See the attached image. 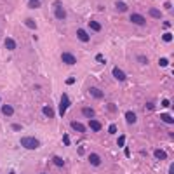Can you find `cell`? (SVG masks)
<instances>
[{
    "mask_svg": "<svg viewBox=\"0 0 174 174\" xmlns=\"http://www.w3.org/2000/svg\"><path fill=\"white\" fill-rule=\"evenodd\" d=\"M21 146L26 150H37V148H40V141L33 136H24V138H21Z\"/></svg>",
    "mask_w": 174,
    "mask_h": 174,
    "instance_id": "obj_1",
    "label": "cell"
},
{
    "mask_svg": "<svg viewBox=\"0 0 174 174\" xmlns=\"http://www.w3.org/2000/svg\"><path fill=\"white\" fill-rule=\"evenodd\" d=\"M68 106H70V98H68L66 92H63V96H61V103H59V115H61V117L66 115Z\"/></svg>",
    "mask_w": 174,
    "mask_h": 174,
    "instance_id": "obj_2",
    "label": "cell"
},
{
    "mask_svg": "<svg viewBox=\"0 0 174 174\" xmlns=\"http://www.w3.org/2000/svg\"><path fill=\"white\" fill-rule=\"evenodd\" d=\"M54 16H56V19H59V21H63V19L66 17V10H64V7L61 5V2H54Z\"/></svg>",
    "mask_w": 174,
    "mask_h": 174,
    "instance_id": "obj_3",
    "label": "cell"
},
{
    "mask_svg": "<svg viewBox=\"0 0 174 174\" xmlns=\"http://www.w3.org/2000/svg\"><path fill=\"white\" fill-rule=\"evenodd\" d=\"M61 61L66 63V64H70V66L77 64V58H75L71 52H63V54H61Z\"/></svg>",
    "mask_w": 174,
    "mask_h": 174,
    "instance_id": "obj_4",
    "label": "cell"
},
{
    "mask_svg": "<svg viewBox=\"0 0 174 174\" xmlns=\"http://www.w3.org/2000/svg\"><path fill=\"white\" fill-rule=\"evenodd\" d=\"M131 21H132L134 24H138V26H145V24H146V17L141 16V14H136V12L131 14Z\"/></svg>",
    "mask_w": 174,
    "mask_h": 174,
    "instance_id": "obj_5",
    "label": "cell"
},
{
    "mask_svg": "<svg viewBox=\"0 0 174 174\" xmlns=\"http://www.w3.org/2000/svg\"><path fill=\"white\" fill-rule=\"evenodd\" d=\"M77 38H78L80 42L87 44V42L91 40V35H89V33H87V31H85L84 28H78V30H77Z\"/></svg>",
    "mask_w": 174,
    "mask_h": 174,
    "instance_id": "obj_6",
    "label": "cell"
},
{
    "mask_svg": "<svg viewBox=\"0 0 174 174\" xmlns=\"http://www.w3.org/2000/svg\"><path fill=\"white\" fill-rule=\"evenodd\" d=\"M112 73H113V77H115L117 80H120V82H124V80L127 78V75H125V73H124V71H122L119 66H115V68L112 70Z\"/></svg>",
    "mask_w": 174,
    "mask_h": 174,
    "instance_id": "obj_7",
    "label": "cell"
},
{
    "mask_svg": "<svg viewBox=\"0 0 174 174\" xmlns=\"http://www.w3.org/2000/svg\"><path fill=\"white\" fill-rule=\"evenodd\" d=\"M89 127H91V131H94V132H99V131L103 129L101 122L96 120V119H89Z\"/></svg>",
    "mask_w": 174,
    "mask_h": 174,
    "instance_id": "obj_8",
    "label": "cell"
},
{
    "mask_svg": "<svg viewBox=\"0 0 174 174\" xmlns=\"http://www.w3.org/2000/svg\"><path fill=\"white\" fill-rule=\"evenodd\" d=\"M3 45H5L7 51H14V49H16V40L10 38V37H7V38L3 40Z\"/></svg>",
    "mask_w": 174,
    "mask_h": 174,
    "instance_id": "obj_9",
    "label": "cell"
},
{
    "mask_svg": "<svg viewBox=\"0 0 174 174\" xmlns=\"http://www.w3.org/2000/svg\"><path fill=\"white\" fill-rule=\"evenodd\" d=\"M89 94H91L92 98H96V99H101V98L105 96V94H103V91H101V89H98V87H91V89H89Z\"/></svg>",
    "mask_w": 174,
    "mask_h": 174,
    "instance_id": "obj_10",
    "label": "cell"
},
{
    "mask_svg": "<svg viewBox=\"0 0 174 174\" xmlns=\"http://www.w3.org/2000/svg\"><path fill=\"white\" fill-rule=\"evenodd\" d=\"M70 125H71V129H73V131H77V132H85V125H84V124H80V122H77V120H73Z\"/></svg>",
    "mask_w": 174,
    "mask_h": 174,
    "instance_id": "obj_11",
    "label": "cell"
},
{
    "mask_svg": "<svg viewBox=\"0 0 174 174\" xmlns=\"http://www.w3.org/2000/svg\"><path fill=\"white\" fill-rule=\"evenodd\" d=\"M89 162H91V166H96V167H98V166L101 164V157H99L98 153H91V155H89Z\"/></svg>",
    "mask_w": 174,
    "mask_h": 174,
    "instance_id": "obj_12",
    "label": "cell"
},
{
    "mask_svg": "<svg viewBox=\"0 0 174 174\" xmlns=\"http://www.w3.org/2000/svg\"><path fill=\"white\" fill-rule=\"evenodd\" d=\"M2 113L5 117H10V115H14V108L10 105H2Z\"/></svg>",
    "mask_w": 174,
    "mask_h": 174,
    "instance_id": "obj_13",
    "label": "cell"
},
{
    "mask_svg": "<svg viewBox=\"0 0 174 174\" xmlns=\"http://www.w3.org/2000/svg\"><path fill=\"white\" fill-rule=\"evenodd\" d=\"M125 120H127V124H136V113L134 112H127L125 113Z\"/></svg>",
    "mask_w": 174,
    "mask_h": 174,
    "instance_id": "obj_14",
    "label": "cell"
},
{
    "mask_svg": "<svg viewBox=\"0 0 174 174\" xmlns=\"http://www.w3.org/2000/svg\"><path fill=\"white\" fill-rule=\"evenodd\" d=\"M89 28H91L92 31H101V24H99L98 21H94V19L89 21Z\"/></svg>",
    "mask_w": 174,
    "mask_h": 174,
    "instance_id": "obj_15",
    "label": "cell"
},
{
    "mask_svg": "<svg viewBox=\"0 0 174 174\" xmlns=\"http://www.w3.org/2000/svg\"><path fill=\"white\" fill-rule=\"evenodd\" d=\"M148 14H150L152 17H155V19H160V17H162V12H160L159 9H153V7L148 10Z\"/></svg>",
    "mask_w": 174,
    "mask_h": 174,
    "instance_id": "obj_16",
    "label": "cell"
},
{
    "mask_svg": "<svg viewBox=\"0 0 174 174\" xmlns=\"http://www.w3.org/2000/svg\"><path fill=\"white\" fill-rule=\"evenodd\" d=\"M42 113H44L45 117H49V119L54 117V110H52L51 106H44V108H42Z\"/></svg>",
    "mask_w": 174,
    "mask_h": 174,
    "instance_id": "obj_17",
    "label": "cell"
},
{
    "mask_svg": "<svg viewBox=\"0 0 174 174\" xmlns=\"http://www.w3.org/2000/svg\"><path fill=\"white\" fill-rule=\"evenodd\" d=\"M82 115H84V117H87V119H92V117H94V110L85 106V108H82Z\"/></svg>",
    "mask_w": 174,
    "mask_h": 174,
    "instance_id": "obj_18",
    "label": "cell"
},
{
    "mask_svg": "<svg viewBox=\"0 0 174 174\" xmlns=\"http://www.w3.org/2000/svg\"><path fill=\"white\" fill-rule=\"evenodd\" d=\"M160 120L166 122V124H174V119L169 115V113H162V115H160Z\"/></svg>",
    "mask_w": 174,
    "mask_h": 174,
    "instance_id": "obj_19",
    "label": "cell"
},
{
    "mask_svg": "<svg viewBox=\"0 0 174 174\" xmlns=\"http://www.w3.org/2000/svg\"><path fill=\"white\" fill-rule=\"evenodd\" d=\"M24 24H26L30 30H35V28H37V23H35V19H31V17H26V19H24Z\"/></svg>",
    "mask_w": 174,
    "mask_h": 174,
    "instance_id": "obj_20",
    "label": "cell"
},
{
    "mask_svg": "<svg viewBox=\"0 0 174 174\" xmlns=\"http://www.w3.org/2000/svg\"><path fill=\"white\" fill-rule=\"evenodd\" d=\"M115 7H117V10H120V12H125V10H127V3H125V2H115Z\"/></svg>",
    "mask_w": 174,
    "mask_h": 174,
    "instance_id": "obj_21",
    "label": "cell"
},
{
    "mask_svg": "<svg viewBox=\"0 0 174 174\" xmlns=\"http://www.w3.org/2000/svg\"><path fill=\"white\" fill-rule=\"evenodd\" d=\"M155 157H157L159 160H166V159H167V153H166L164 150H155Z\"/></svg>",
    "mask_w": 174,
    "mask_h": 174,
    "instance_id": "obj_22",
    "label": "cell"
},
{
    "mask_svg": "<svg viewBox=\"0 0 174 174\" xmlns=\"http://www.w3.org/2000/svg\"><path fill=\"white\" fill-rule=\"evenodd\" d=\"M52 162H54V166H58V167H63V166H64V160H63L61 157H58V155L52 157Z\"/></svg>",
    "mask_w": 174,
    "mask_h": 174,
    "instance_id": "obj_23",
    "label": "cell"
},
{
    "mask_svg": "<svg viewBox=\"0 0 174 174\" xmlns=\"http://www.w3.org/2000/svg\"><path fill=\"white\" fill-rule=\"evenodd\" d=\"M162 38H164V42H171V40H173V33H169V31H166V33L162 35Z\"/></svg>",
    "mask_w": 174,
    "mask_h": 174,
    "instance_id": "obj_24",
    "label": "cell"
},
{
    "mask_svg": "<svg viewBox=\"0 0 174 174\" xmlns=\"http://www.w3.org/2000/svg\"><path fill=\"white\" fill-rule=\"evenodd\" d=\"M117 145H119V146H124V145H125V136H124V134H122V136H119Z\"/></svg>",
    "mask_w": 174,
    "mask_h": 174,
    "instance_id": "obj_25",
    "label": "cell"
},
{
    "mask_svg": "<svg viewBox=\"0 0 174 174\" xmlns=\"http://www.w3.org/2000/svg\"><path fill=\"white\" fill-rule=\"evenodd\" d=\"M159 64H160V66H167V64H169L167 58H160V59H159Z\"/></svg>",
    "mask_w": 174,
    "mask_h": 174,
    "instance_id": "obj_26",
    "label": "cell"
},
{
    "mask_svg": "<svg viewBox=\"0 0 174 174\" xmlns=\"http://www.w3.org/2000/svg\"><path fill=\"white\" fill-rule=\"evenodd\" d=\"M138 61H139L141 64H146V63H148V58H145V56H138Z\"/></svg>",
    "mask_w": 174,
    "mask_h": 174,
    "instance_id": "obj_27",
    "label": "cell"
},
{
    "mask_svg": "<svg viewBox=\"0 0 174 174\" xmlns=\"http://www.w3.org/2000/svg\"><path fill=\"white\" fill-rule=\"evenodd\" d=\"M108 132H110V134H115V132H117V125H115V124H112V125L108 127Z\"/></svg>",
    "mask_w": 174,
    "mask_h": 174,
    "instance_id": "obj_28",
    "label": "cell"
},
{
    "mask_svg": "<svg viewBox=\"0 0 174 174\" xmlns=\"http://www.w3.org/2000/svg\"><path fill=\"white\" fill-rule=\"evenodd\" d=\"M37 7H40V0L38 2H30V9H37Z\"/></svg>",
    "mask_w": 174,
    "mask_h": 174,
    "instance_id": "obj_29",
    "label": "cell"
},
{
    "mask_svg": "<svg viewBox=\"0 0 174 174\" xmlns=\"http://www.w3.org/2000/svg\"><path fill=\"white\" fill-rule=\"evenodd\" d=\"M63 143H64L66 146L70 145V136H68V134H64V136H63Z\"/></svg>",
    "mask_w": 174,
    "mask_h": 174,
    "instance_id": "obj_30",
    "label": "cell"
},
{
    "mask_svg": "<svg viewBox=\"0 0 174 174\" xmlns=\"http://www.w3.org/2000/svg\"><path fill=\"white\" fill-rule=\"evenodd\" d=\"M162 106H164V108H169V106H171V101H169V99H164V101H162Z\"/></svg>",
    "mask_w": 174,
    "mask_h": 174,
    "instance_id": "obj_31",
    "label": "cell"
},
{
    "mask_svg": "<svg viewBox=\"0 0 174 174\" xmlns=\"http://www.w3.org/2000/svg\"><path fill=\"white\" fill-rule=\"evenodd\" d=\"M164 7H166L167 10H171V9H173V3H171V2H166V3H164Z\"/></svg>",
    "mask_w": 174,
    "mask_h": 174,
    "instance_id": "obj_32",
    "label": "cell"
},
{
    "mask_svg": "<svg viewBox=\"0 0 174 174\" xmlns=\"http://www.w3.org/2000/svg\"><path fill=\"white\" fill-rule=\"evenodd\" d=\"M96 61H99V63H103V61H105V58H103V54H98V56H96Z\"/></svg>",
    "mask_w": 174,
    "mask_h": 174,
    "instance_id": "obj_33",
    "label": "cell"
},
{
    "mask_svg": "<svg viewBox=\"0 0 174 174\" xmlns=\"http://www.w3.org/2000/svg\"><path fill=\"white\" fill-rule=\"evenodd\" d=\"M12 131H21V125L19 124H12Z\"/></svg>",
    "mask_w": 174,
    "mask_h": 174,
    "instance_id": "obj_34",
    "label": "cell"
},
{
    "mask_svg": "<svg viewBox=\"0 0 174 174\" xmlns=\"http://www.w3.org/2000/svg\"><path fill=\"white\" fill-rule=\"evenodd\" d=\"M66 84H68V85H71V84H75V78H73V77H71V78H68V80H66Z\"/></svg>",
    "mask_w": 174,
    "mask_h": 174,
    "instance_id": "obj_35",
    "label": "cell"
},
{
    "mask_svg": "<svg viewBox=\"0 0 174 174\" xmlns=\"http://www.w3.org/2000/svg\"><path fill=\"white\" fill-rule=\"evenodd\" d=\"M169 174H174V164H171V167H169Z\"/></svg>",
    "mask_w": 174,
    "mask_h": 174,
    "instance_id": "obj_36",
    "label": "cell"
},
{
    "mask_svg": "<svg viewBox=\"0 0 174 174\" xmlns=\"http://www.w3.org/2000/svg\"><path fill=\"white\" fill-rule=\"evenodd\" d=\"M9 174H16V173H14V171H10V173H9Z\"/></svg>",
    "mask_w": 174,
    "mask_h": 174,
    "instance_id": "obj_37",
    "label": "cell"
},
{
    "mask_svg": "<svg viewBox=\"0 0 174 174\" xmlns=\"http://www.w3.org/2000/svg\"><path fill=\"white\" fill-rule=\"evenodd\" d=\"M30 2H38V0H30Z\"/></svg>",
    "mask_w": 174,
    "mask_h": 174,
    "instance_id": "obj_38",
    "label": "cell"
}]
</instances>
